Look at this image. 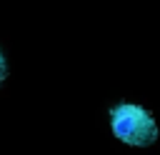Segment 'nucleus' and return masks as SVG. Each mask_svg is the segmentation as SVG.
<instances>
[{"instance_id":"obj_1","label":"nucleus","mask_w":160,"mask_h":155,"mask_svg":"<svg viewBox=\"0 0 160 155\" xmlns=\"http://www.w3.org/2000/svg\"><path fill=\"white\" fill-rule=\"evenodd\" d=\"M110 122H112L115 138L128 145H150L158 138V125H155L152 115L140 105L122 102V105L112 108Z\"/></svg>"},{"instance_id":"obj_2","label":"nucleus","mask_w":160,"mask_h":155,"mask_svg":"<svg viewBox=\"0 0 160 155\" xmlns=\"http://www.w3.org/2000/svg\"><path fill=\"white\" fill-rule=\"evenodd\" d=\"M2 78H5V58L0 52V82H2Z\"/></svg>"}]
</instances>
